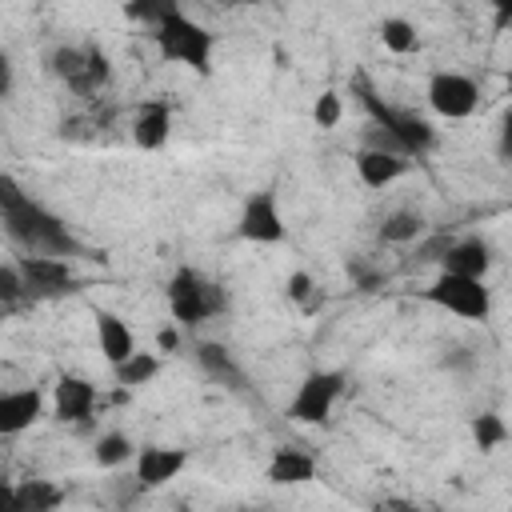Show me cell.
<instances>
[{
    "label": "cell",
    "instance_id": "d6986e66",
    "mask_svg": "<svg viewBox=\"0 0 512 512\" xmlns=\"http://www.w3.org/2000/svg\"><path fill=\"white\" fill-rule=\"evenodd\" d=\"M60 504H64V488L44 476L16 484V512H56Z\"/></svg>",
    "mask_w": 512,
    "mask_h": 512
},
{
    "label": "cell",
    "instance_id": "f1b7e54d",
    "mask_svg": "<svg viewBox=\"0 0 512 512\" xmlns=\"http://www.w3.org/2000/svg\"><path fill=\"white\" fill-rule=\"evenodd\" d=\"M24 292H28V284H24L20 264H16V260H4V264H0V304H4V308H12Z\"/></svg>",
    "mask_w": 512,
    "mask_h": 512
},
{
    "label": "cell",
    "instance_id": "9a60e30c",
    "mask_svg": "<svg viewBox=\"0 0 512 512\" xmlns=\"http://www.w3.org/2000/svg\"><path fill=\"white\" fill-rule=\"evenodd\" d=\"M96 344H100V356L108 360V368H120V364H128L140 348H136V336H132V328H128V320H120L116 312H108V308H100L96 312Z\"/></svg>",
    "mask_w": 512,
    "mask_h": 512
},
{
    "label": "cell",
    "instance_id": "d4e9b609",
    "mask_svg": "<svg viewBox=\"0 0 512 512\" xmlns=\"http://www.w3.org/2000/svg\"><path fill=\"white\" fill-rule=\"evenodd\" d=\"M156 372H160V356H156V352H136L128 364L112 368V376H116L120 388H144Z\"/></svg>",
    "mask_w": 512,
    "mask_h": 512
},
{
    "label": "cell",
    "instance_id": "cb8c5ba5",
    "mask_svg": "<svg viewBox=\"0 0 512 512\" xmlns=\"http://www.w3.org/2000/svg\"><path fill=\"white\" fill-rule=\"evenodd\" d=\"M136 452H140V448H136L124 432H104V436L96 440V448H92V456H96L100 468H120V464L136 460Z\"/></svg>",
    "mask_w": 512,
    "mask_h": 512
},
{
    "label": "cell",
    "instance_id": "5b68a950",
    "mask_svg": "<svg viewBox=\"0 0 512 512\" xmlns=\"http://www.w3.org/2000/svg\"><path fill=\"white\" fill-rule=\"evenodd\" d=\"M344 384H348V376H344L340 368H312V372L296 384V396L288 400L284 416H288L292 424H328L336 400L344 396Z\"/></svg>",
    "mask_w": 512,
    "mask_h": 512
},
{
    "label": "cell",
    "instance_id": "8d00e7d4",
    "mask_svg": "<svg viewBox=\"0 0 512 512\" xmlns=\"http://www.w3.org/2000/svg\"><path fill=\"white\" fill-rule=\"evenodd\" d=\"M504 88H508V96H512V72H508V80H504Z\"/></svg>",
    "mask_w": 512,
    "mask_h": 512
},
{
    "label": "cell",
    "instance_id": "e575fe53",
    "mask_svg": "<svg viewBox=\"0 0 512 512\" xmlns=\"http://www.w3.org/2000/svg\"><path fill=\"white\" fill-rule=\"evenodd\" d=\"M0 512H16V484H0Z\"/></svg>",
    "mask_w": 512,
    "mask_h": 512
},
{
    "label": "cell",
    "instance_id": "30bf717a",
    "mask_svg": "<svg viewBox=\"0 0 512 512\" xmlns=\"http://www.w3.org/2000/svg\"><path fill=\"white\" fill-rule=\"evenodd\" d=\"M188 452L184 448H168V444H144L132 460V472H136V484L140 488H164L172 484L184 468H188Z\"/></svg>",
    "mask_w": 512,
    "mask_h": 512
},
{
    "label": "cell",
    "instance_id": "4dcf8cb0",
    "mask_svg": "<svg viewBox=\"0 0 512 512\" xmlns=\"http://www.w3.org/2000/svg\"><path fill=\"white\" fill-rule=\"evenodd\" d=\"M348 276H352V288L356 292H376L380 288V272L372 268V264H364V260H348Z\"/></svg>",
    "mask_w": 512,
    "mask_h": 512
},
{
    "label": "cell",
    "instance_id": "484cf974",
    "mask_svg": "<svg viewBox=\"0 0 512 512\" xmlns=\"http://www.w3.org/2000/svg\"><path fill=\"white\" fill-rule=\"evenodd\" d=\"M472 440H476L480 452H496V448L508 440L504 416H500V412H480V416H472Z\"/></svg>",
    "mask_w": 512,
    "mask_h": 512
},
{
    "label": "cell",
    "instance_id": "d590c367",
    "mask_svg": "<svg viewBox=\"0 0 512 512\" xmlns=\"http://www.w3.org/2000/svg\"><path fill=\"white\" fill-rule=\"evenodd\" d=\"M512 24V4H496V28Z\"/></svg>",
    "mask_w": 512,
    "mask_h": 512
},
{
    "label": "cell",
    "instance_id": "277c9868",
    "mask_svg": "<svg viewBox=\"0 0 512 512\" xmlns=\"http://www.w3.org/2000/svg\"><path fill=\"white\" fill-rule=\"evenodd\" d=\"M164 296H168V312H172V320L180 328H196V324H204V320H212V316H220L228 308V292L216 280H208L200 268H192V264L172 272Z\"/></svg>",
    "mask_w": 512,
    "mask_h": 512
},
{
    "label": "cell",
    "instance_id": "5bb4252c",
    "mask_svg": "<svg viewBox=\"0 0 512 512\" xmlns=\"http://www.w3.org/2000/svg\"><path fill=\"white\" fill-rule=\"evenodd\" d=\"M172 136V108L168 100H144L136 104V116H132V140L136 148L144 152H160Z\"/></svg>",
    "mask_w": 512,
    "mask_h": 512
},
{
    "label": "cell",
    "instance_id": "e0dca14e",
    "mask_svg": "<svg viewBox=\"0 0 512 512\" xmlns=\"http://www.w3.org/2000/svg\"><path fill=\"white\" fill-rule=\"evenodd\" d=\"M196 364H200L212 380H220L224 388L248 396V376H244V368L232 360V352H228L224 344H216V340H200V344H196Z\"/></svg>",
    "mask_w": 512,
    "mask_h": 512
},
{
    "label": "cell",
    "instance_id": "6da1fadb",
    "mask_svg": "<svg viewBox=\"0 0 512 512\" xmlns=\"http://www.w3.org/2000/svg\"><path fill=\"white\" fill-rule=\"evenodd\" d=\"M0 224L8 232V240L20 248V256H76L80 240L72 236V228L48 212L40 200H32L12 176H0Z\"/></svg>",
    "mask_w": 512,
    "mask_h": 512
},
{
    "label": "cell",
    "instance_id": "f546056e",
    "mask_svg": "<svg viewBox=\"0 0 512 512\" xmlns=\"http://www.w3.org/2000/svg\"><path fill=\"white\" fill-rule=\"evenodd\" d=\"M344 116V104H340V92H320L316 104H312V120L316 128H336Z\"/></svg>",
    "mask_w": 512,
    "mask_h": 512
},
{
    "label": "cell",
    "instance_id": "3957f363",
    "mask_svg": "<svg viewBox=\"0 0 512 512\" xmlns=\"http://www.w3.org/2000/svg\"><path fill=\"white\" fill-rule=\"evenodd\" d=\"M356 92H360V104H364V112H368V120H372V128H380V132H388L400 148H404V156H424L432 144H436V128L420 116V112H412V108H396V104H388L376 88H368L364 80H356L352 84Z\"/></svg>",
    "mask_w": 512,
    "mask_h": 512
},
{
    "label": "cell",
    "instance_id": "83f0119b",
    "mask_svg": "<svg viewBox=\"0 0 512 512\" xmlns=\"http://www.w3.org/2000/svg\"><path fill=\"white\" fill-rule=\"evenodd\" d=\"M284 292H288V300H292V304H300V308H308V312L324 300V296H320V288H316V280H312V272H304V268L288 276Z\"/></svg>",
    "mask_w": 512,
    "mask_h": 512
},
{
    "label": "cell",
    "instance_id": "ba28073f",
    "mask_svg": "<svg viewBox=\"0 0 512 512\" xmlns=\"http://www.w3.org/2000/svg\"><path fill=\"white\" fill-rule=\"evenodd\" d=\"M236 232H240V240H248V244H280V240H284L288 228H284L280 200H276L272 188L252 192V196L244 200L240 220H236Z\"/></svg>",
    "mask_w": 512,
    "mask_h": 512
},
{
    "label": "cell",
    "instance_id": "9c48e42d",
    "mask_svg": "<svg viewBox=\"0 0 512 512\" xmlns=\"http://www.w3.org/2000/svg\"><path fill=\"white\" fill-rule=\"evenodd\" d=\"M20 272H24V284L32 296H60V292H76V272L68 260L60 256H16Z\"/></svg>",
    "mask_w": 512,
    "mask_h": 512
},
{
    "label": "cell",
    "instance_id": "4316f807",
    "mask_svg": "<svg viewBox=\"0 0 512 512\" xmlns=\"http://www.w3.org/2000/svg\"><path fill=\"white\" fill-rule=\"evenodd\" d=\"M172 8H176V0H136V4H124V16L136 24H148L156 32Z\"/></svg>",
    "mask_w": 512,
    "mask_h": 512
},
{
    "label": "cell",
    "instance_id": "8992f818",
    "mask_svg": "<svg viewBox=\"0 0 512 512\" xmlns=\"http://www.w3.org/2000/svg\"><path fill=\"white\" fill-rule=\"evenodd\" d=\"M424 300L460 316V320H488L492 316V288L484 280H468V276H448L440 272L428 288H424Z\"/></svg>",
    "mask_w": 512,
    "mask_h": 512
},
{
    "label": "cell",
    "instance_id": "7a4b0ae2",
    "mask_svg": "<svg viewBox=\"0 0 512 512\" xmlns=\"http://www.w3.org/2000/svg\"><path fill=\"white\" fill-rule=\"evenodd\" d=\"M156 48H160V60L168 64H184L200 76H212V52H216V32L204 28L200 20H192L180 4L164 16V24L152 32Z\"/></svg>",
    "mask_w": 512,
    "mask_h": 512
},
{
    "label": "cell",
    "instance_id": "52a82bcc",
    "mask_svg": "<svg viewBox=\"0 0 512 512\" xmlns=\"http://www.w3.org/2000/svg\"><path fill=\"white\" fill-rule=\"evenodd\" d=\"M480 104V88L464 72H432L428 80V108L444 120H468Z\"/></svg>",
    "mask_w": 512,
    "mask_h": 512
},
{
    "label": "cell",
    "instance_id": "1f68e13d",
    "mask_svg": "<svg viewBox=\"0 0 512 512\" xmlns=\"http://www.w3.org/2000/svg\"><path fill=\"white\" fill-rule=\"evenodd\" d=\"M500 156L512 164V108H508L504 120H500Z\"/></svg>",
    "mask_w": 512,
    "mask_h": 512
},
{
    "label": "cell",
    "instance_id": "44dd1931",
    "mask_svg": "<svg viewBox=\"0 0 512 512\" xmlns=\"http://www.w3.org/2000/svg\"><path fill=\"white\" fill-rule=\"evenodd\" d=\"M84 64H88L84 44H60V48L48 52V72H52L56 80H64V88H72V92H76V84L84 80Z\"/></svg>",
    "mask_w": 512,
    "mask_h": 512
},
{
    "label": "cell",
    "instance_id": "7c38bea8",
    "mask_svg": "<svg viewBox=\"0 0 512 512\" xmlns=\"http://www.w3.org/2000/svg\"><path fill=\"white\" fill-rule=\"evenodd\" d=\"M52 408H56V416H60L64 424L88 420L92 408H96V384L84 380V376H76V372H64V376L56 380V388H52Z\"/></svg>",
    "mask_w": 512,
    "mask_h": 512
},
{
    "label": "cell",
    "instance_id": "8fae6325",
    "mask_svg": "<svg viewBox=\"0 0 512 512\" xmlns=\"http://www.w3.org/2000/svg\"><path fill=\"white\" fill-rule=\"evenodd\" d=\"M440 272L448 276H468V280H488L492 272V244L480 236H460L440 260Z\"/></svg>",
    "mask_w": 512,
    "mask_h": 512
},
{
    "label": "cell",
    "instance_id": "4fadbf2b",
    "mask_svg": "<svg viewBox=\"0 0 512 512\" xmlns=\"http://www.w3.org/2000/svg\"><path fill=\"white\" fill-rule=\"evenodd\" d=\"M44 416V392L40 388H8L0 396V436H20Z\"/></svg>",
    "mask_w": 512,
    "mask_h": 512
},
{
    "label": "cell",
    "instance_id": "ac0fdd59",
    "mask_svg": "<svg viewBox=\"0 0 512 512\" xmlns=\"http://www.w3.org/2000/svg\"><path fill=\"white\" fill-rule=\"evenodd\" d=\"M264 476H268V484H276V488H296V484L316 480V460H312L308 452H300V448H276V452L268 456Z\"/></svg>",
    "mask_w": 512,
    "mask_h": 512
},
{
    "label": "cell",
    "instance_id": "603a6c76",
    "mask_svg": "<svg viewBox=\"0 0 512 512\" xmlns=\"http://www.w3.org/2000/svg\"><path fill=\"white\" fill-rule=\"evenodd\" d=\"M380 44H384L388 52H396V56H408V52L420 48V32H416V24L404 20V16H384V20H380Z\"/></svg>",
    "mask_w": 512,
    "mask_h": 512
},
{
    "label": "cell",
    "instance_id": "836d02e7",
    "mask_svg": "<svg viewBox=\"0 0 512 512\" xmlns=\"http://www.w3.org/2000/svg\"><path fill=\"white\" fill-rule=\"evenodd\" d=\"M176 344H180V332H176V328H160L156 348H160V352H176Z\"/></svg>",
    "mask_w": 512,
    "mask_h": 512
},
{
    "label": "cell",
    "instance_id": "2e32d148",
    "mask_svg": "<svg viewBox=\"0 0 512 512\" xmlns=\"http://www.w3.org/2000/svg\"><path fill=\"white\" fill-rule=\"evenodd\" d=\"M408 156H396V152H380V148H360L356 152V176L364 188H388L396 184L404 172H408Z\"/></svg>",
    "mask_w": 512,
    "mask_h": 512
},
{
    "label": "cell",
    "instance_id": "d6a6232c",
    "mask_svg": "<svg viewBox=\"0 0 512 512\" xmlns=\"http://www.w3.org/2000/svg\"><path fill=\"white\" fill-rule=\"evenodd\" d=\"M4 96H12V60H8V52H0V100Z\"/></svg>",
    "mask_w": 512,
    "mask_h": 512
},
{
    "label": "cell",
    "instance_id": "ffe728a7",
    "mask_svg": "<svg viewBox=\"0 0 512 512\" xmlns=\"http://www.w3.org/2000/svg\"><path fill=\"white\" fill-rule=\"evenodd\" d=\"M424 216L416 212V208H396V212H388L384 220H380V240L384 244H412V240H420L424 236Z\"/></svg>",
    "mask_w": 512,
    "mask_h": 512
},
{
    "label": "cell",
    "instance_id": "7402d4cb",
    "mask_svg": "<svg viewBox=\"0 0 512 512\" xmlns=\"http://www.w3.org/2000/svg\"><path fill=\"white\" fill-rule=\"evenodd\" d=\"M84 56H88V64H84V80L76 84V96H96L100 88H108V80H112V60H108V52L100 48V44H84Z\"/></svg>",
    "mask_w": 512,
    "mask_h": 512
}]
</instances>
